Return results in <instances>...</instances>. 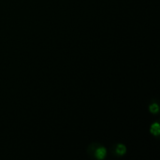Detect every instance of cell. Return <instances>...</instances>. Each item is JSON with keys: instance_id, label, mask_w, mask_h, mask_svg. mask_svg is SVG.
I'll return each instance as SVG.
<instances>
[{"instance_id": "2", "label": "cell", "mask_w": 160, "mask_h": 160, "mask_svg": "<svg viewBox=\"0 0 160 160\" xmlns=\"http://www.w3.org/2000/svg\"><path fill=\"white\" fill-rule=\"evenodd\" d=\"M160 132V128H159V124L158 123H155L152 125L151 127V133L156 135V136H158Z\"/></svg>"}, {"instance_id": "3", "label": "cell", "mask_w": 160, "mask_h": 160, "mask_svg": "<svg viewBox=\"0 0 160 160\" xmlns=\"http://www.w3.org/2000/svg\"><path fill=\"white\" fill-rule=\"evenodd\" d=\"M126 152H127V149H126V146L125 145H123V144L117 145V147H116V153L118 155H121V156L122 155H125Z\"/></svg>"}, {"instance_id": "4", "label": "cell", "mask_w": 160, "mask_h": 160, "mask_svg": "<svg viewBox=\"0 0 160 160\" xmlns=\"http://www.w3.org/2000/svg\"><path fill=\"white\" fill-rule=\"evenodd\" d=\"M158 111H159V108H158V104L154 103V104H152V105L150 106V112H153V113H158Z\"/></svg>"}, {"instance_id": "1", "label": "cell", "mask_w": 160, "mask_h": 160, "mask_svg": "<svg viewBox=\"0 0 160 160\" xmlns=\"http://www.w3.org/2000/svg\"><path fill=\"white\" fill-rule=\"evenodd\" d=\"M95 154L98 159H103L106 157V149L104 147H98Z\"/></svg>"}]
</instances>
